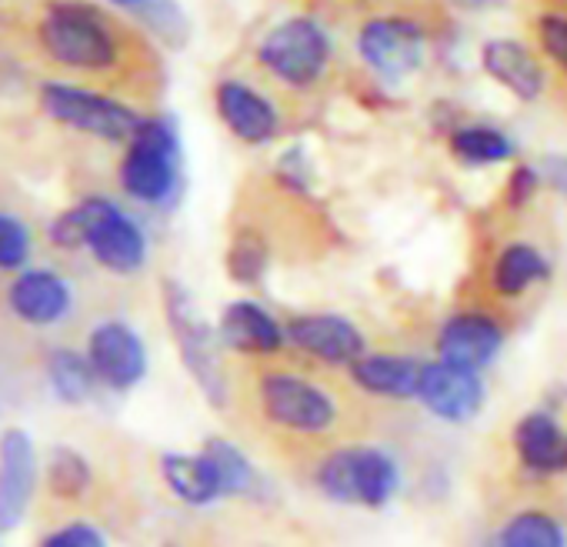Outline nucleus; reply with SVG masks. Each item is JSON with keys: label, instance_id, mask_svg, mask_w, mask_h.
I'll list each match as a JSON object with an SVG mask.
<instances>
[{"label": "nucleus", "instance_id": "nucleus-1", "mask_svg": "<svg viewBox=\"0 0 567 547\" xmlns=\"http://www.w3.org/2000/svg\"><path fill=\"white\" fill-rule=\"evenodd\" d=\"M51 240L64 250L87 247L91 257L114 274H134L147 260L144 230L107 197H87L78 207L58 214L51 224Z\"/></svg>", "mask_w": 567, "mask_h": 547}, {"label": "nucleus", "instance_id": "nucleus-2", "mask_svg": "<svg viewBox=\"0 0 567 547\" xmlns=\"http://www.w3.org/2000/svg\"><path fill=\"white\" fill-rule=\"evenodd\" d=\"M181 141L167 117H151L137 127L121 161V187L141 204H164L177 190Z\"/></svg>", "mask_w": 567, "mask_h": 547}, {"label": "nucleus", "instance_id": "nucleus-3", "mask_svg": "<svg viewBox=\"0 0 567 547\" xmlns=\"http://www.w3.org/2000/svg\"><path fill=\"white\" fill-rule=\"evenodd\" d=\"M41 41L54 61L81 71H107L121 54L111 28L87 4H54L41 24Z\"/></svg>", "mask_w": 567, "mask_h": 547}, {"label": "nucleus", "instance_id": "nucleus-4", "mask_svg": "<svg viewBox=\"0 0 567 547\" xmlns=\"http://www.w3.org/2000/svg\"><path fill=\"white\" fill-rule=\"evenodd\" d=\"M331 61V41L311 18H291L277 24L257 48V64L288 87H311L324 78Z\"/></svg>", "mask_w": 567, "mask_h": 547}, {"label": "nucleus", "instance_id": "nucleus-5", "mask_svg": "<svg viewBox=\"0 0 567 547\" xmlns=\"http://www.w3.org/2000/svg\"><path fill=\"white\" fill-rule=\"evenodd\" d=\"M318 487L341 504L384 507L398 491V464L378 447H344L321 461Z\"/></svg>", "mask_w": 567, "mask_h": 547}, {"label": "nucleus", "instance_id": "nucleus-6", "mask_svg": "<svg viewBox=\"0 0 567 547\" xmlns=\"http://www.w3.org/2000/svg\"><path fill=\"white\" fill-rule=\"evenodd\" d=\"M260 411L291 434H328L338 424V404L315 381L274 371L260 378Z\"/></svg>", "mask_w": 567, "mask_h": 547}, {"label": "nucleus", "instance_id": "nucleus-7", "mask_svg": "<svg viewBox=\"0 0 567 547\" xmlns=\"http://www.w3.org/2000/svg\"><path fill=\"white\" fill-rule=\"evenodd\" d=\"M41 104L54 121H61L74 131H84L91 137L111 141V144H117V141L131 144V137L144 124V117H137L121 101L84 91V87H71V84H44Z\"/></svg>", "mask_w": 567, "mask_h": 547}, {"label": "nucleus", "instance_id": "nucleus-8", "mask_svg": "<svg viewBox=\"0 0 567 547\" xmlns=\"http://www.w3.org/2000/svg\"><path fill=\"white\" fill-rule=\"evenodd\" d=\"M164 308H167V324L174 331V341L181 348L187 371L194 374V381L214 404H224V374L214 358L210 328L194 311V301L187 298V291L174 281H167V288H164Z\"/></svg>", "mask_w": 567, "mask_h": 547}, {"label": "nucleus", "instance_id": "nucleus-9", "mask_svg": "<svg viewBox=\"0 0 567 547\" xmlns=\"http://www.w3.org/2000/svg\"><path fill=\"white\" fill-rule=\"evenodd\" d=\"M358 54L381 78H408L424 58V31L411 18H374L358 34Z\"/></svg>", "mask_w": 567, "mask_h": 547}, {"label": "nucleus", "instance_id": "nucleus-10", "mask_svg": "<svg viewBox=\"0 0 567 547\" xmlns=\"http://www.w3.org/2000/svg\"><path fill=\"white\" fill-rule=\"evenodd\" d=\"M87 361L111 391H131L147 374V348L124 321H101L87 338Z\"/></svg>", "mask_w": 567, "mask_h": 547}, {"label": "nucleus", "instance_id": "nucleus-11", "mask_svg": "<svg viewBox=\"0 0 567 547\" xmlns=\"http://www.w3.org/2000/svg\"><path fill=\"white\" fill-rule=\"evenodd\" d=\"M38 447L28 431L0 434V530H14L38 491Z\"/></svg>", "mask_w": 567, "mask_h": 547}, {"label": "nucleus", "instance_id": "nucleus-12", "mask_svg": "<svg viewBox=\"0 0 567 547\" xmlns=\"http://www.w3.org/2000/svg\"><path fill=\"white\" fill-rule=\"evenodd\" d=\"M417 398L424 401V407L434 417L461 424V421H471L481 411L484 384H481L477 371H467V368H457V364H447V361H434V364H424Z\"/></svg>", "mask_w": 567, "mask_h": 547}, {"label": "nucleus", "instance_id": "nucleus-13", "mask_svg": "<svg viewBox=\"0 0 567 547\" xmlns=\"http://www.w3.org/2000/svg\"><path fill=\"white\" fill-rule=\"evenodd\" d=\"M8 305L11 311L31 324V328H51L61 324L71 314L74 295L68 288V281L58 270H44V267H28L8 288Z\"/></svg>", "mask_w": 567, "mask_h": 547}, {"label": "nucleus", "instance_id": "nucleus-14", "mask_svg": "<svg viewBox=\"0 0 567 547\" xmlns=\"http://www.w3.org/2000/svg\"><path fill=\"white\" fill-rule=\"evenodd\" d=\"M501 344H504L501 324L487 314H477V311L454 314L437 334L441 361L467 368V371H481L484 364H491L494 354L501 351Z\"/></svg>", "mask_w": 567, "mask_h": 547}, {"label": "nucleus", "instance_id": "nucleus-15", "mask_svg": "<svg viewBox=\"0 0 567 547\" xmlns=\"http://www.w3.org/2000/svg\"><path fill=\"white\" fill-rule=\"evenodd\" d=\"M284 331L298 351L328 364H354L364 354V334L338 314H301Z\"/></svg>", "mask_w": 567, "mask_h": 547}, {"label": "nucleus", "instance_id": "nucleus-16", "mask_svg": "<svg viewBox=\"0 0 567 547\" xmlns=\"http://www.w3.org/2000/svg\"><path fill=\"white\" fill-rule=\"evenodd\" d=\"M214 97H217V111L234 137H240L247 144H264L277 134L280 117H277L274 104L264 94H257L254 87H247L240 81H224Z\"/></svg>", "mask_w": 567, "mask_h": 547}, {"label": "nucleus", "instance_id": "nucleus-17", "mask_svg": "<svg viewBox=\"0 0 567 547\" xmlns=\"http://www.w3.org/2000/svg\"><path fill=\"white\" fill-rule=\"evenodd\" d=\"M217 338L237 354H277L284 341H288V331H284L260 305L234 301L220 314Z\"/></svg>", "mask_w": 567, "mask_h": 547}, {"label": "nucleus", "instance_id": "nucleus-18", "mask_svg": "<svg viewBox=\"0 0 567 547\" xmlns=\"http://www.w3.org/2000/svg\"><path fill=\"white\" fill-rule=\"evenodd\" d=\"M481 64L497 84H504L520 101H537L540 91H544L540 61L517 41H507V38L487 41L484 51H481Z\"/></svg>", "mask_w": 567, "mask_h": 547}, {"label": "nucleus", "instance_id": "nucleus-19", "mask_svg": "<svg viewBox=\"0 0 567 547\" xmlns=\"http://www.w3.org/2000/svg\"><path fill=\"white\" fill-rule=\"evenodd\" d=\"M514 447L520 464L534 474L567 471V431L544 411L527 414L514 427Z\"/></svg>", "mask_w": 567, "mask_h": 547}, {"label": "nucleus", "instance_id": "nucleus-20", "mask_svg": "<svg viewBox=\"0 0 567 547\" xmlns=\"http://www.w3.org/2000/svg\"><path fill=\"white\" fill-rule=\"evenodd\" d=\"M424 364L401 354H361L351 364V378L378 398H417Z\"/></svg>", "mask_w": 567, "mask_h": 547}, {"label": "nucleus", "instance_id": "nucleus-21", "mask_svg": "<svg viewBox=\"0 0 567 547\" xmlns=\"http://www.w3.org/2000/svg\"><path fill=\"white\" fill-rule=\"evenodd\" d=\"M161 474H164L167 487L174 491V497H181L184 504L204 507V504H214L217 497H224L220 481L204 454H164Z\"/></svg>", "mask_w": 567, "mask_h": 547}, {"label": "nucleus", "instance_id": "nucleus-22", "mask_svg": "<svg viewBox=\"0 0 567 547\" xmlns=\"http://www.w3.org/2000/svg\"><path fill=\"white\" fill-rule=\"evenodd\" d=\"M544 278H547V260L530 244H507L494 260V288L504 298H517Z\"/></svg>", "mask_w": 567, "mask_h": 547}, {"label": "nucleus", "instance_id": "nucleus-23", "mask_svg": "<svg viewBox=\"0 0 567 547\" xmlns=\"http://www.w3.org/2000/svg\"><path fill=\"white\" fill-rule=\"evenodd\" d=\"M48 381H51V391L58 401L64 404H84L91 401V394L97 391V374L87 361V354H78V351H54L48 358Z\"/></svg>", "mask_w": 567, "mask_h": 547}, {"label": "nucleus", "instance_id": "nucleus-24", "mask_svg": "<svg viewBox=\"0 0 567 547\" xmlns=\"http://www.w3.org/2000/svg\"><path fill=\"white\" fill-rule=\"evenodd\" d=\"M451 151L464 164H501V161H507L514 154V141L507 134H501L497 127L471 124V127L454 131Z\"/></svg>", "mask_w": 567, "mask_h": 547}, {"label": "nucleus", "instance_id": "nucleus-25", "mask_svg": "<svg viewBox=\"0 0 567 547\" xmlns=\"http://www.w3.org/2000/svg\"><path fill=\"white\" fill-rule=\"evenodd\" d=\"M111 4L131 11L134 18H141L157 38H164L171 48H181L187 41V18L184 11L174 4V0H111Z\"/></svg>", "mask_w": 567, "mask_h": 547}, {"label": "nucleus", "instance_id": "nucleus-26", "mask_svg": "<svg viewBox=\"0 0 567 547\" xmlns=\"http://www.w3.org/2000/svg\"><path fill=\"white\" fill-rule=\"evenodd\" d=\"M501 547H564V530L547 510H520L504 524Z\"/></svg>", "mask_w": 567, "mask_h": 547}, {"label": "nucleus", "instance_id": "nucleus-27", "mask_svg": "<svg viewBox=\"0 0 567 547\" xmlns=\"http://www.w3.org/2000/svg\"><path fill=\"white\" fill-rule=\"evenodd\" d=\"M91 464L74 447H54L48 457V487L54 497H81L91 487Z\"/></svg>", "mask_w": 567, "mask_h": 547}, {"label": "nucleus", "instance_id": "nucleus-28", "mask_svg": "<svg viewBox=\"0 0 567 547\" xmlns=\"http://www.w3.org/2000/svg\"><path fill=\"white\" fill-rule=\"evenodd\" d=\"M200 454L210 461V467H214V474H217V481H220V494H224V497L244 494V491L250 487V477H254V474H250V464H247V457H244L234 444L214 437V441L204 444Z\"/></svg>", "mask_w": 567, "mask_h": 547}, {"label": "nucleus", "instance_id": "nucleus-29", "mask_svg": "<svg viewBox=\"0 0 567 547\" xmlns=\"http://www.w3.org/2000/svg\"><path fill=\"white\" fill-rule=\"evenodd\" d=\"M264 267H267V244H264V237L254 234V230L237 234V240L227 250L230 278L240 281V285H254V281H260Z\"/></svg>", "mask_w": 567, "mask_h": 547}, {"label": "nucleus", "instance_id": "nucleus-30", "mask_svg": "<svg viewBox=\"0 0 567 547\" xmlns=\"http://www.w3.org/2000/svg\"><path fill=\"white\" fill-rule=\"evenodd\" d=\"M31 257V230L14 214H0V270H28Z\"/></svg>", "mask_w": 567, "mask_h": 547}, {"label": "nucleus", "instance_id": "nucleus-31", "mask_svg": "<svg viewBox=\"0 0 567 547\" xmlns=\"http://www.w3.org/2000/svg\"><path fill=\"white\" fill-rule=\"evenodd\" d=\"M540 54L567 78V14L564 11H544L534 24Z\"/></svg>", "mask_w": 567, "mask_h": 547}, {"label": "nucleus", "instance_id": "nucleus-32", "mask_svg": "<svg viewBox=\"0 0 567 547\" xmlns=\"http://www.w3.org/2000/svg\"><path fill=\"white\" fill-rule=\"evenodd\" d=\"M41 547H107V540L94 524L74 520V524H64L54 534H48Z\"/></svg>", "mask_w": 567, "mask_h": 547}, {"label": "nucleus", "instance_id": "nucleus-33", "mask_svg": "<svg viewBox=\"0 0 567 547\" xmlns=\"http://www.w3.org/2000/svg\"><path fill=\"white\" fill-rule=\"evenodd\" d=\"M534 187H537V174L530 167H517L511 184H507V200L511 204H524L534 194Z\"/></svg>", "mask_w": 567, "mask_h": 547}, {"label": "nucleus", "instance_id": "nucleus-34", "mask_svg": "<svg viewBox=\"0 0 567 547\" xmlns=\"http://www.w3.org/2000/svg\"><path fill=\"white\" fill-rule=\"evenodd\" d=\"M547 177H550V184L557 187V190H564L567 194V161H547Z\"/></svg>", "mask_w": 567, "mask_h": 547}, {"label": "nucleus", "instance_id": "nucleus-35", "mask_svg": "<svg viewBox=\"0 0 567 547\" xmlns=\"http://www.w3.org/2000/svg\"><path fill=\"white\" fill-rule=\"evenodd\" d=\"M457 8H467V11H487V8H497L501 0H454Z\"/></svg>", "mask_w": 567, "mask_h": 547}]
</instances>
